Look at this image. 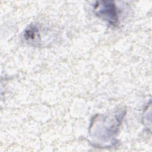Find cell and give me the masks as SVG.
<instances>
[{
  "label": "cell",
  "instance_id": "6da1fadb",
  "mask_svg": "<svg viewBox=\"0 0 152 152\" xmlns=\"http://www.w3.org/2000/svg\"><path fill=\"white\" fill-rule=\"evenodd\" d=\"M95 14L100 18L106 20L110 24L114 25L118 22L116 7L113 1H98L94 5Z\"/></svg>",
  "mask_w": 152,
  "mask_h": 152
},
{
  "label": "cell",
  "instance_id": "7a4b0ae2",
  "mask_svg": "<svg viewBox=\"0 0 152 152\" xmlns=\"http://www.w3.org/2000/svg\"><path fill=\"white\" fill-rule=\"evenodd\" d=\"M25 39L29 42H34L36 40L38 39L39 36V30L37 28L34 26H30L26 30L24 33Z\"/></svg>",
  "mask_w": 152,
  "mask_h": 152
}]
</instances>
